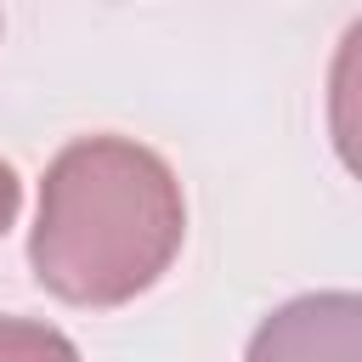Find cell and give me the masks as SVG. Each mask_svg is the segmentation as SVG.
<instances>
[{"label":"cell","instance_id":"obj_1","mask_svg":"<svg viewBox=\"0 0 362 362\" xmlns=\"http://www.w3.org/2000/svg\"><path fill=\"white\" fill-rule=\"evenodd\" d=\"M187 238L175 170L130 136L68 141L45 181L28 232V266L45 294L107 311L147 294Z\"/></svg>","mask_w":362,"mask_h":362},{"label":"cell","instance_id":"obj_2","mask_svg":"<svg viewBox=\"0 0 362 362\" xmlns=\"http://www.w3.org/2000/svg\"><path fill=\"white\" fill-rule=\"evenodd\" d=\"M243 362H362V300L328 288L277 305L255 328Z\"/></svg>","mask_w":362,"mask_h":362},{"label":"cell","instance_id":"obj_3","mask_svg":"<svg viewBox=\"0 0 362 362\" xmlns=\"http://www.w3.org/2000/svg\"><path fill=\"white\" fill-rule=\"evenodd\" d=\"M0 362H79L74 339L51 322L28 317H0Z\"/></svg>","mask_w":362,"mask_h":362},{"label":"cell","instance_id":"obj_4","mask_svg":"<svg viewBox=\"0 0 362 362\" xmlns=\"http://www.w3.org/2000/svg\"><path fill=\"white\" fill-rule=\"evenodd\" d=\"M17 209H23V181H17V170H11L6 158H0V238L11 232Z\"/></svg>","mask_w":362,"mask_h":362}]
</instances>
